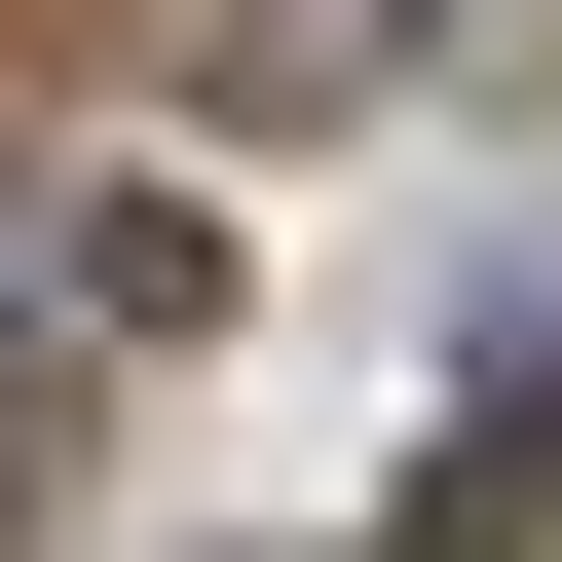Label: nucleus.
Wrapping results in <instances>:
<instances>
[{
	"instance_id": "2",
	"label": "nucleus",
	"mask_w": 562,
	"mask_h": 562,
	"mask_svg": "<svg viewBox=\"0 0 562 562\" xmlns=\"http://www.w3.org/2000/svg\"><path fill=\"white\" fill-rule=\"evenodd\" d=\"M413 562H487V525H413Z\"/></svg>"
},
{
	"instance_id": "1",
	"label": "nucleus",
	"mask_w": 562,
	"mask_h": 562,
	"mask_svg": "<svg viewBox=\"0 0 562 562\" xmlns=\"http://www.w3.org/2000/svg\"><path fill=\"white\" fill-rule=\"evenodd\" d=\"M487 38H562V0H301V76H487Z\"/></svg>"
}]
</instances>
